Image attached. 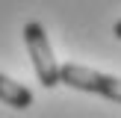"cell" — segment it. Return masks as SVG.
<instances>
[{"mask_svg": "<svg viewBox=\"0 0 121 118\" xmlns=\"http://www.w3.org/2000/svg\"><path fill=\"white\" fill-rule=\"evenodd\" d=\"M24 44H27V53L33 59V68L35 77L44 88L59 86V62L53 56V47L50 38H47V30L41 21H27L24 24Z\"/></svg>", "mask_w": 121, "mask_h": 118, "instance_id": "1", "label": "cell"}, {"mask_svg": "<svg viewBox=\"0 0 121 118\" xmlns=\"http://www.w3.org/2000/svg\"><path fill=\"white\" fill-rule=\"evenodd\" d=\"M59 83L77 88V92H92V94H100L106 100L121 103V77L104 74V71L86 68V65H77V62H65V65H59Z\"/></svg>", "mask_w": 121, "mask_h": 118, "instance_id": "2", "label": "cell"}, {"mask_svg": "<svg viewBox=\"0 0 121 118\" xmlns=\"http://www.w3.org/2000/svg\"><path fill=\"white\" fill-rule=\"evenodd\" d=\"M0 100H3L6 106H12V109H30L33 106V92H30L27 86H21V83H15L12 77L0 74Z\"/></svg>", "mask_w": 121, "mask_h": 118, "instance_id": "3", "label": "cell"}, {"mask_svg": "<svg viewBox=\"0 0 121 118\" xmlns=\"http://www.w3.org/2000/svg\"><path fill=\"white\" fill-rule=\"evenodd\" d=\"M112 35H115V38L121 41V21H115V27H112Z\"/></svg>", "mask_w": 121, "mask_h": 118, "instance_id": "4", "label": "cell"}]
</instances>
